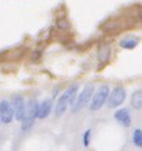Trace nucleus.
Listing matches in <instances>:
<instances>
[{
	"label": "nucleus",
	"mask_w": 142,
	"mask_h": 151,
	"mask_svg": "<svg viewBox=\"0 0 142 151\" xmlns=\"http://www.w3.org/2000/svg\"><path fill=\"white\" fill-rule=\"evenodd\" d=\"M78 90H80V85L73 83L62 93V96L55 103V108H54L55 116H62L67 111L68 106H70L74 103V100H76V97L78 95Z\"/></svg>",
	"instance_id": "1"
},
{
	"label": "nucleus",
	"mask_w": 142,
	"mask_h": 151,
	"mask_svg": "<svg viewBox=\"0 0 142 151\" xmlns=\"http://www.w3.org/2000/svg\"><path fill=\"white\" fill-rule=\"evenodd\" d=\"M111 56V46L108 42H103L98 49V59L100 63L105 64L110 60Z\"/></svg>",
	"instance_id": "10"
},
{
	"label": "nucleus",
	"mask_w": 142,
	"mask_h": 151,
	"mask_svg": "<svg viewBox=\"0 0 142 151\" xmlns=\"http://www.w3.org/2000/svg\"><path fill=\"white\" fill-rule=\"evenodd\" d=\"M13 119H14V111L12 105H10V101L1 100L0 101V120L4 124H9L12 123Z\"/></svg>",
	"instance_id": "7"
},
{
	"label": "nucleus",
	"mask_w": 142,
	"mask_h": 151,
	"mask_svg": "<svg viewBox=\"0 0 142 151\" xmlns=\"http://www.w3.org/2000/svg\"><path fill=\"white\" fill-rule=\"evenodd\" d=\"M131 105L134 109H142V90H138V91L132 93Z\"/></svg>",
	"instance_id": "11"
},
{
	"label": "nucleus",
	"mask_w": 142,
	"mask_h": 151,
	"mask_svg": "<svg viewBox=\"0 0 142 151\" xmlns=\"http://www.w3.org/2000/svg\"><path fill=\"white\" fill-rule=\"evenodd\" d=\"M137 44H138V40L134 39V37H127V39H123L120 42H119L120 47L127 49V50H132V49H134L137 46Z\"/></svg>",
	"instance_id": "12"
},
{
	"label": "nucleus",
	"mask_w": 142,
	"mask_h": 151,
	"mask_svg": "<svg viewBox=\"0 0 142 151\" xmlns=\"http://www.w3.org/2000/svg\"><path fill=\"white\" fill-rule=\"evenodd\" d=\"M114 118L123 127H129L131 123H132V116L129 114V110L126 108L118 109V110L114 113Z\"/></svg>",
	"instance_id": "9"
},
{
	"label": "nucleus",
	"mask_w": 142,
	"mask_h": 151,
	"mask_svg": "<svg viewBox=\"0 0 142 151\" xmlns=\"http://www.w3.org/2000/svg\"><path fill=\"white\" fill-rule=\"evenodd\" d=\"M90 142H91V129H87L83 133V146L87 147L90 145Z\"/></svg>",
	"instance_id": "14"
},
{
	"label": "nucleus",
	"mask_w": 142,
	"mask_h": 151,
	"mask_svg": "<svg viewBox=\"0 0 142 151\" xmlns=\"http://www.w3.org/2000/svg\"><path fill=\"white\" fill-rule=\"evenodd\" d=\"M53 99H45L41 103H39V106H37V118L39 119H45L47 118L51 111H53Z\"/></svg>",
	"instance_id": "8"
},
{
	"label": "nucleus",
	"mask_w": 142,
	"mask_h": 151,
	"mask_svg": "<svg viewBox=\"0 0 142 151\" xmlns=\"http://www.w3.org/2000/svg\"><path fill=\"white\" fill-rule=\"evenodd\" d=\"M37 103L36 99H29L26 104V113L24 118L21 120L22 122V131H28L33 124H35V119L37 118Z\"/></svg>",
	"instance_id": "4"
},
{
	"label": "nucleus",
	"mask_w": 142,
	"mask_h": 151,
	"mask_svg": "<svg viewBox=\"0 0 142 151\" xmlns=\"http://www.w3.org/2000/svg\"><path fill=\"white\" fill-rule=\"evenodd\" d=\"M109 93H110L109 86L108 85H100L99 87L93 91L92 97H91V100H90V110L91 111L100 110V109L106 104Z\"/></svg>",
	"instance_id": "2"
},
{
	"label": "nucleus",
	"mask_w": 142,
	"mask_h": 151,
	"mask_svg": "<svg viewBox=\"0 0 142 151\" xmlns=\"http://www.w3.org/2000/svg\"><path fill=\"white\" fill-rule=\"evenodd\" d=\"M10 105L13 108L14 111V118L17 120H22L24 118V113H26V101L24 97L17 93V95L12 96V100H10Z\"/></svg>",
	"instance_id": "6"
},
{
	"label": "nucleus",
	"mask_w": 142,
	"mask_h": 151,
	"mask_svg": "<svg viewBox=\"0 0 142 151\" xmlns=\"http://www.w3.org/2000/svg\"><path fill=\"white\" fill-rule=\"evenodd\" d=\"M93 91H95V86H93L92 83L86 85L85 88L77 95L74 103L70 105V110H72V113H78V111H81L85 106H87L90 100H91V97H92Z\"/></svg>",
	"instance_id": "3"
},
{
	"label": "nucleus",
	"mask_w": 142,
	"mask_h": 151,
	"mask_svg": "<svg viewBox=\"0 0 142 151\" xmlns=\"http://www.w3.org/2000/svg\"><path fill=\"white\" fill-rule=\"evenodd\" d=\"M132 142L134 146L141 147L142 149V129H134L132 134Z\"/></svg>",
	"instance_id": "13"
},
{
	"label": "nucleus",
	"mask_w": 142,
	"mask_h": 151,
	"mask_svg": "<svg viewBox=\"0 0 142 151\" xmlns=\"http://www.w3.org/2000/svg\"><path fill=\"white\" fill-rule=\"evenodd\" d=\"M126 97H127V91H126L124 87H122V86L114 87L110 91L109 96H108V100H106L108 108H110V109L118 108L119 105H122L123 103H124Z\"/></svg>",
	"instance_id": "5"
}]
</instances>
